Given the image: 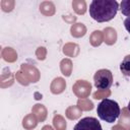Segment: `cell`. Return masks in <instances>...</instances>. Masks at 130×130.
I'll list each match as a JSON object with an SVG mask.
<instances>
[{
	"instance_id": "obj_4",
	"label": "cell",
	"mask_w": 130,
	"mask_h": 130,
	"mask_svg": "<svg viewBox=\"0 0 130 130\" xmlns=\"http://www.w3.org/2000/svg\"><path fill=\"white\" fill-rule=\"evenodd\" d=\"M73 130H103V128L96 118L84 117L75 124Z\"/></svg>"
},
{
	"instance_id": "obj_8",
	"label": "cell",
	"mask_w": 130,
	"mask_h": 130,
	"mask_svg": "<svg viewBox=\"0 0 130 130\" xmlns=\"http://www.w3.org/2000/svg\"><path fill=\"white\" fill-rule=\"evenodd\" d=\"M127 109H128V111L130 112V101H129V103H128V106H127Z\"/></svg>"
},
{
	"instance_id": "obj_5",
	"label": "cell",
	"mask_w": 130,
	"mask_h": 130,
	"mask_svg": "<svg viewBox=\"0 0 130 130\" xmlns=\"http://www.w3.org/2000/svg\"><path fill=\"white\" fill-rule=\"evenodd\" d=\"M120 70L124 76L130 77V55L124 57L120 64Z\"/></svg>"
},
{
	"instance_id": "obj_1",
	"label": "cell",
	"mask_w": 130,
	"mask_h": 130,
	"mask_svg": "<svg viewBox=\"0 0 130 130\" xmlns=\"http://www.w3.org/2000/svg\"><path fill=\"white\" fill-rule=\"evenodd\" d=\"M119 9L116 0H92L89 5V15L98 22H106L112 20Z\"/></svg>"
},
{
	"instance_id": "obj_6",
	"label": "cell",
	"mask_w": 130,
	"mask_h": 130,
	"mask_svg": "<svg viewBox=\"0 0 130 130\" xmlns=\"http://www.w3.org/2000/svg\"><path fill=\"white\" fill-rule=\"evenodd\" d=\"M120 10L123 15L130 17V0H122L120 3Z\"/></svg>"
},
{
	"instance_id": "obj_2",
	"label": "cell",
	"mask_w": 130,
	"mask_h": 130,
	"mask_svg": "<svg viewBox=\"0 0 130 130\" xmlns=\"http://www.w3.org/2000/svg\"><path fill=\"white\" fill-rule=\"evenodd\" d=\"M96 114L99 118L107 123H114L121 114L119 104L111 99H104L96 107Z\"/></svg>"
},
{
	"instance_id": "obj_7",
	"label": "cell",
	"mask_w": 130,
	"mask_h": 130,
	"mask_svg": "<svg viewBox=\"0 0 130 130\" xmlns=\"http://www.w3.org/2000/svg\"><path fill=\"white\" fill-rule=\"evenodd\" d=\"M124 26L126 28V30L130 34V17H126L124 20Z\"/></svg>"
},
{
	"instance_id": "obj_3",
	"label": "cell",
	"mask_w": 130,
	"mask_h": 130,
	"mask_svg": "<svg viewBox=\"0 0 130 130\" xmlns=\"http://www.w3.org/2000/svg\"><path fill=\"white\" fill-rule=\"evenodd\" d=\"M93 83L98 89H109L113 84V73L109 69H100L93 75Z\"/></svg>"
}]
</instances>
